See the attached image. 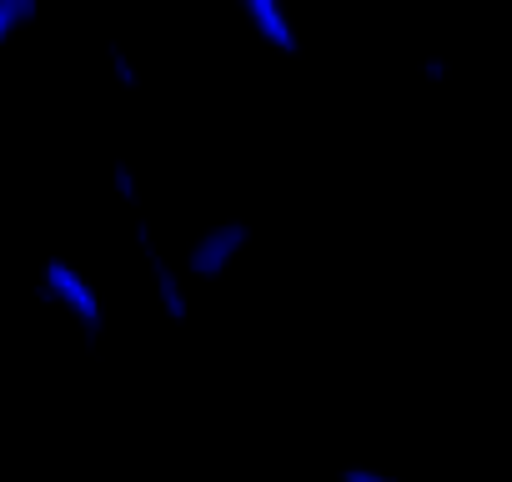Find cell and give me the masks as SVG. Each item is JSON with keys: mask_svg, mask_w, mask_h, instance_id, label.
<instances>
[{"mask_svg": "<svg viewBox=\"0 0 512 482\" xmlns=\"http://www.w3.org/2000/svg\"><path fill=\"white\" fill-rule=\"evenodd\" d=\"M41 297H51V302H61L76 322H81V332L86 337H101V327H106V312H101V297H96V287L71 267V262H61V257H51L46 267H41Z\"/></svg>", "mask_w": 512, "mask_h": 482, "instance_id": "1", "label": "cell"}, {"mask_svg": "<svg viewBox=\"0 0 512 482\" xmlns=\"http://www.w3.org/2000/svg\"><path fill=\"white\" fill-rule=\"evenodd\" d=\"M246 241H251V226L246 221H221V226H211L201 241H191V257H186V272L196 277V282H206V277H221L241 252H246Z\"/></svg>", "mask_w": 512, "mask_h": 482, "instance_id": "2", "label": "cell"}, {"mask_svg": "<svg viewBox=\"0 0 512 482\" xmlns=\"http://www.w3.org/2000/svg\"><path fill=\"white\" fill-rule=\"evenodd\" d=\"M136 247L146 252V267H151V282H156V297H161L166 317H171V322H186V317H191L186 282H181V277H176V267L161 257V247H156V236H151V226H146V221H136Z\"/></svg>", "mask_w": 512, "mask_h": 482, "instance_id": "3", "label": "cell"}, {"mask_svg": "<svg viewBox=\"0 0 512 482\" xmlns=\"http://www.w3.org/2000/svg\"><path fill=\"white\" fill-rule=\"evenodd\" d=\"M241 6H246L251 26L262 31L267 46H277V51H287V56L297 51V26L287 21V6H282V0H241Z\"/></svg>", "mask_w": 512, "mask_h": 482, "instance_id": "4", "label": "cell"}, {"mask_svg": "<svg viewBox=\"0 0 512 482\" xmlns=\"http://www.w3.org/2000/svg\"><path fill=\"white\" fill-rule=\"evenodd\" d=\"M111 186H116V196H121L126 206H141V181H136V171H131L126 161L111 166Z\"/></svg>", "mask_w": 512, "mask_h": 482, "instance_id": "5", "label": "cell"}, {"mask_svg": "<svg viewBox=\"0 0 512 482\" xmlns=\"http://www.w3.org/2000/svg\"><path fill=\"white\" fill-rule=\"evenodd\" d=\"M111 71H116V81H121L126 91H136V86H141V71H136V61H131L121 46H111Z\"/></svg>", "mask_w": 512, "mask_h": 482, "instance_id": "6", "label": "cell"}, {"mask_svg": "<svg viewBox=\"0 0 512 482\" xmlns=\"http://www.w3.org/2000/svg\"><path fill=\"white\" fill-rule=\"evenodd\" d=\"M21 26H26V16L11 6V0H0V46H6V41L21 31Z\"/></svg>", "mask_w": 512, "mask_h": 482, "instance_id": "7", "label": "cell"}, {"mask_svg": "<svg viewBox=\"0 0 512 482\" xmlns=\"http://www.w3.org/2000/svg\"><path fill=\"white\" fill-rule=\"evenodd\" d=\"M342 482H397V477H387V472H372V467H347V472H342Z\"/></svg>", "mask_w": 512, "mask_h": 482, "instance_id": "8", "label": "cell"}, {"mask_svg": "<svg viewBox=\"0 0 512 482\" xmlns=\"http://www.w3.org/2000/svg\"><path fill=\"white\" fill-rule=\"evenodd\" d=\"M422 76H427V81H447V61H442V56H432V61L422 66Z\"/></svg>", "mask_w": 512, "mask_h": 482, "instance_id": "9", "label": "cell"}, {"mask_svg": "<svg viewBox=\"0 0 512 482\" xmlns=\"http://www.w3.org/2000/svg\"><path fill=\"white\" fill-rule=\"evenodd\" d=\"M11 6H16V11L26 16V26H31V21H36V11H41V0H11Z\"/></svg>", "mask_w": 512, "mask_h": 482, "instance_id": "10", "label": "cell"}]
</instances>
